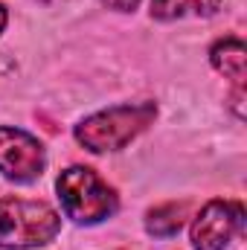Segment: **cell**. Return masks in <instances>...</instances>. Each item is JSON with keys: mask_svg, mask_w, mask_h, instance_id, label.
I'll return each mask as SVG.
<instances>
[{"mask_svg": "<svg viewBox=\"0 0 247 250\" xmlns=\"http://www.w3.org/2000/svg\"><path fill=\"white\" fill-rule=\"evenodd\" d=\"M221 9V0H151V18L157 21H175L184 15L209 18Z\"/></svg>", "mask_w": 247, "mask_h": 250, "instance_id": "obj_7", "label": "cell"}, {"mask_svg": "<svg viewBox=\"0 0 247 250\" xmlns=\"http://www.w3.org/2000/svg\"><path fill=\"white\" fill-rule=\"evenodd\" d=\"M3 26H6V9H3V3H0V32H3Z\"/></svg>", "mask_w": 247, "mask_h": 250, "instance_id": "obj_10", "label": "cell"}, {"mask_svg": "<svg viewBox=\"0 0 247 250\" xmlns=\"http://www.w3.org/2000/svg\"><path fill=\"white\" fill-rule=\"evenodd\" d=\"M56 189L67 218L79 224H99L117 212V192L87 166L64 169L56 181Z\"/></svg>", "mask_w": 247, "mask_h": 250, "instance_id": "obj_3", "label": "cell"}, {"mask_svg": "<svg viewBox=\"0 0 247 250\" xmlns=\"http://www.w3.org/2000/svg\"><path fill=\"white\" fill-rule=\"evenodd\" d=\"M209 62L218 73H224L236 87H245L247 79V47L242 38H221L212 50H209Z\"/></svg>", "mask_w": 247, "mask_h": 250, "instance_id": "obj_6", "label": "cell"}, {"mask_svg": "<svg viewBox=\"0 0 247 250\" xmlns=\"http://www.w3.org/2000/svg\"><path fill=\"white\" fill-rule=\"evenodd\" d=\"M186 212H189L186 204H160V207H154V209L148 212L145 230H148L151 236H157V239H172V236L184 227Z\"/></svg>", "mask_w": 247, "mask_h": 250, "instance_id": "obj_8", "label": "cell"}, {"mask_svg": "<svg viewBox=\"0 0 247 250\" xmlns=\"http://www.w3.org/2000/svg\"><path fill=\"white\" fill-rule=\"evenodd\" d=\"M157 117L154 102H137V105H117L102 114L87 117L76 125V140L93 154L102 151H120L137 134H143Z\"/></svg>", "mask_w": 247, "mask_h": 250, "instance_id": "obj_1", "label": "cell"}, {"mask_svg": "<svg viewBox=\"0 0 247 250\" xmlns=\"http://www.w3.org/2000/svg\"><path fill=\"white\" fill-rule=\"evenodd\" d=\"M108 9H117V12H134L140 0H102Z\"/></svg>", "mask_w": 247, "mask_h": 250, "instance_id": "obj_9", "label": "cell"}, {"mask_svg": "<svg viewBox=\"0 0 247 250\" xmlns=\"http://www.w3.org/2000/svg\"><path fill=\"white\" fill-rule=\"evenodd\" d=\"M245 207L239 201H209L192 221V248L224 250L245 233Z\"/></svg>", "mask_w": 247, "mask_h": 250, "instance_id": "obj_4", "label": "cell"}, {"mask_svg": "<svg viewBox=\"0 0 247 250\" xmlns=\"http://www.w3.org/2000/svg\"><path fill=\"white\" fill-rule=\"evenodd\" d=\"M47 166L44 146L12 125H0V175L15 184H32Z\"/></svg>", "mask_w": 247, "mask_h": 250, "instance_id": "obj_5", "label": "cell"}, {"mask_svg": "<svg viewBox=\"0 0 247 250\" xmlns=\"http://www.w3.org/2000/svg\"><path fill=\"white\" fill-rule=\"evenodd\" d=\"M59 230H62V215L50 204L0 198V248H44L59 236Z\"/></svg>", "mask_w": 247, "mask_h": 250, "instance_id": "obj_2", "label": "cell"}]
</instances>
